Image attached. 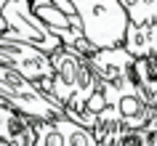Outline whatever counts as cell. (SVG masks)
<instances>
[{
	"instance_id": "3",
	"label": "cell",
	"mask_w": 157,
	"mask_h": 146,
	"mask_svg": "<svg viewBox=\"0 0 157 146\" xmlns=\"http://www.w3.org/2000/svg\"><path fill=\"white\" fill-rule=\"evenodd\" d=\"M85 27V37L99 48H120L128 29V16L117 0H72Z\"/></svg>"
},
{
	"instance_id": "17",
	"label": "cell",
	"mask_w": 157,
	"mask_h": 146,
	"mask_svg": "<svg viewBox=\"0 0 157 146\" xmlns=\"http://www.w3.org/2000/svg\"><path fill=\"white\" fill-rule=\"evenodd\" d=\"M155 122H157V114H155Z\"/></svg>"
},
{
	"instance_id": "18",
	"label": "cell",
	"mask_w": 157,
	"mask_h": 146,
	"mask_svg": "<svg viewBox=\"0 0 157 146\" xmlns=\"http://www.w3.org/2000/svg\"><path fill=\"white\" fill-rule=\"evenodd\" d=\"M155 61H157V56H155Z\"/></svg>"
},
{
	"instance_id": "10",
	"label": "cell",
	"mask_w": 157,
	"mask_h": 146,
	"mask_svg": "<svg viewBox=\"0 0 157 146\" xmlns=\"http://www.w3.org/2000/svg\"><path fill=\"white\" fill-rule=\"evenodd\" d=\"M0 146H35V120L0 101Z\"/></svg>"
},
{
	"instance_id": "11",
	"label": "cell",
	"mask_w": 157,
	"mask_h": 146,
	"mask_svg": "<svg viewBox=\"0 0 157 146\" xmlns=\"http://www.w3.org/2000/svg\"><path fill=\"white\" fill-rule=\"evenodd\" d=\"M93 138H96V146H123L125 138L131 130L125 128V122L120 120V114H117L115 106H104L93 122Z\"/></svg>"
},
{
	"instance_id": "16",
	"label": "cell",
	"mask_w": 157,
	"mask_h": 146,
	"mask_svg": "<svg viewBox=\"0 0 157 146\" xmlns=\"http://www.w3.org/2000/svg\"><path fill=\"white\" fill-rule=\"evenodd\" d=\"M8 0H0V35H6V21H3V6H6Z\"/></svg>"
},
{
	"instance_id": "9",
	"label": "cell",
	"mask_w": 157,
	"mask_h": 146,
	"mask_svg": "<svg viewBox=\"0 0 157 146\" xmlns=\"http://www.w3.org/2000/svg\"><path fill=\"white\" fill-rule=\"evenodd\" d=\"M96 77L101 85H123L131 80V66L133 56L120 45V48H99L93 56H88Z\"/></svg>"
},
{
	"instance_id": "13",
	"label": "cell",
	"mask_w": 157,
	"mask_h": 146,
	"mask_svg": "<svg viewBox=\"0 0 157 146\" xmlns=\"http://www.w3.org/2000/svg\"><path fill=\"white\" fill-rule=\"evenodd\" d=\"M131 82L136 88V93L152 109H157V61L155 58H133Z\"/></svg>"
},
{
	"instance_id": "5",
	"label": "cell",
	"mask_w": 157,
	"mask_h": 146,
	"mask_svg": "<svg viewBox=\"0 0 157 146\" xmlns=\"http://www.w3.org/2000/svg\"><path fill=\"white\" fill-rule=\"evenodd\" d=\"M3 21H6V35L8 40H19L27 45H35L43 53H56L61 48L56 35H51V29L35 16L32 0H8L3 6Z\"/></svg>"
},
{
	"instance_id": "1",
	"label": "cell",
	"mask_w": 157,
	"mask_h": 146,
	"mask_svg": "<svg viewBox=\"0 0 157 146\" xmlns=\"http://www.w3.org/2000/svg\"><path fill=\"white\" fill-rule=\"evenodd\" d=\"M51 64H53L51 80L40 82L37 88L64 106L67 120L93 128L99 112L107 106V98L88 56H80L77 51L61 45L56 53H51Z\"/></svg>"
},
{
	"instance_id": "6",
	"label": "cell",
	"mask_w": 157,
	"mask_h": 146,
	"mask_svg": "<svg viewBox=\"0 0 157 146\" xmlns=\"http://www.w3.org/2000/svg\"><path fill=\"white\" fill-rule=\"evenodd\" d=\"M0 66L16 69L19 74H24L35 85L51 80V74H53V64H51L48 53H43V51H37L35 45H27V43L8 40L3 35H0Z\"/></svg>"
},
{
	"instance_id": "14",
	"label": "cell",
	"mask_w": 157,
	"mask_h": 146,
	"mask_svg": "<svg viewBox=\"0 0 157 146\" xmlns=\"http://www.w3.org/2000/svg\"><path fill=\"white\" fill-rule=\"evenodd\" d=\"M123 6L128 24H152L157 21V0H117Z\"/></svg>"
},
{
	"instance_id": "15",
	"label": "cell",
	"mask_w": 157,
	"mask_h": 146,
	"mask_svg": "<svg viewBox=\"0 0 157 146\" xmlns=\"http://www.w3.org/2000/svg\"><path fill=\"white\" fill-rule=\"evenodd\" d=\"M128 141H131L133 146H157V122L152 120L149 125H144V128L131 130V133H128Z\"/></svg>"
},
{
	"instance_id": "12",
	"label": "cell",
	"mask_w": 157,
	"mask_h": 146,
	"mask_svg": "<svg viewBox=\"0 0 157 146\" xmlns=\"http://www.w3.org/2000/svg\"><path fill=\"white\" fill-rule=\"evenodd\" d=\"M123 48L133 58H155L157 56V21H152V24H128Z\"/></svg>"
},
{
	"instance_id": "8",
	"label": "cell",
	"mask_w": 157,
	"mask_h": 146,
	"mask_svg": "<svg viewBox=\"0 0 157 146\" xmlns=\"http://www.w3.org/2000/svg\"><path fill=\"white\" fill-rule=\"evenodd\" d=\"M35 146H96L93 130L85 125L59 117V120H35Z\"/></svg>"
},
{
	"instance_id": "4",
	"label": "cell",
	"mask_w": 157,
	"mask_h": 146,
	"mask_svg": "<svg viewBox=\"0 0 157 146\" xmlns=\"http://www.w3.org/2000/svg\"><path fill=\"white\" fill-rule=\"evenodd\" d=\"M32 11L51 29V35L59 37V43L64 48L77 51L80 56H93L96 53L91 40L85 37L83 19H80L72 0H32Z\"/></svg>"
},
{
	"instance_id": "7",
	"label": "cell",
	"mask_w": 157,
	"mask_h": 146,
	"mask_svg": "<svg viewBox=\"0 0 157 146\" xmlns=\"http://www.w3.org/2000/svg\"><path fill=\"white\" fill-rule=\"evenodd\" d=\"M101 90H104L107 104L117 109L120 120L125 122L128 130H139V128H144V125H149V122L155 120L157 109H152V106L136 93V88H133L131 80L123 82V85H101Z\"/></svg>"
},
{
	"instance_id": "2",
	"label": "cell",
	"mask_w": 157,
	"mask_h": 146,
	"mask_svg": "<svg viewBox=\"0 0 157 146\" xmlns=\"http://www.w3.org/2000/svg\"><path fill=\"white\" fill-rule=\"evenodd\" d=\"M0 101L11 109L21 112L29 120H59L64 117V106L56 104L48 93H43L32 80H27L24 74L16 69L0 66Z\"/></svg>"
}]
</instances>
